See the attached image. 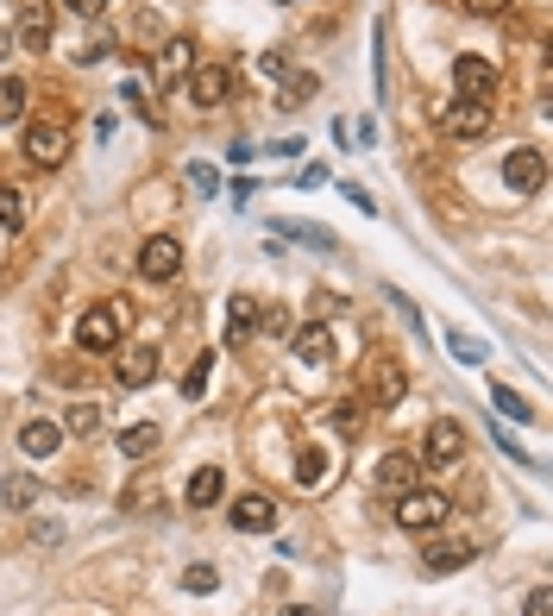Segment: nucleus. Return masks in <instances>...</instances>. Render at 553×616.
I'll return each instance as SVG.
<instances>
[{"label":"nucleus","mask_w":553,"mask_h":616,"mask_svg":"<svg viewBox=\"0 0 553 616\" xmlns=\"http://www.w3.org/2000/svg\"><path fill=\"white\" fill-rule=\"evenodd\" d=\"M126 321H132V303H101V308H82V321H75V340H82V353H114L126 334Z\"/></svg>","instance_id":"nucleus-1"},{"label":"nucleus","mask_w":553,"mask_h":616,"mask_svg":"<svg viewBox=\"0 0 553 616\" xmlns=\"http://www.w3.org/2000/svg\"><path fill=\"white\" fill-rule=\"evenodd\" d=\"M452 516V504L440 497V490H427V485H409L397 490V522L402 529H415V535H427V529H440Z\"/></svg>","instance_id":"nucleus-2"},{"label":"nucleus","mask_w":553,"mask_h":616,"mask_svg":"<svg viewBox=\"0 0 553 616\" xmlns=\"http://www.w3.org/2000/svg\"><path fill=\"white\" fill-rule=\"evenodd\" d=\"M415 460H422V465H459V460H466V428H459L452 415L427 422V435H422V447H415Z\"/></svg>","instance_id":"nucleus-3"},{"label":"nucleus","mask_w":553,"mask_h":616,"mask_svg":"<svg viewBox=\"0 0 553 616\" xmlns=\"http://www.w3.org/2000/svg\"><path fill=\"white\" fill-rule=\"evenodd\" d=\"M25 157L45 164V170H57V164L70 157V127H63V120H32V127H25Z\"/></svg>","instance_id":"nucleus-4"},{"label":"nucleus","mask_w":553,"mask_h":616,"mask_svg":"<svg viewBox=\"0 0 553 616\" xmlns=\"http://www.w3.org/2000/svg\"><path fill=\"white\" fill-rule=\"evenodd\" d=\"M13 38H20L25 51H50V38H57V7H50V0H25L20 20H13Z\"/></svg>","instance_id":"nucleus-5"},{"label":"nucleus","mask_w":553,"mask_h":616,"mask_svg":"<svg viewBox=\"0 0 553 616\" xmlns=\"http://www.w3.org/2000/svg\"><path fill=\"white\" fill-rule=\"evenodd\" d=\"M183 271V246H176L170 233H151L145 246H139V277L145 283H170Z\"/></svg>","instance_id":"nucleus-6"},{"label":"nucleus","mask_w":553,"mask_h":616,"mask_svg":"<svg viewBox=\"0 0 553 616\" xmlns=\"http://www.w3.org/2000/svg\"><path fill=\"white\" fill-rule=\"evenodd\" d=\"M452 88H459V102H491V95H497V63H484V57H452Z\"/></svg>","instance_id":"nucleus-7"},{"label":"nucleus","mask_w":553,"mask_h":616,"mask_svg":"<svg viewBox=\"0 0 553 616\" xmlns=\"http://www.w3.org/2000/svg\"><path fill=\"white\" fill-rule=\"evenodd\" d=\"M189 102L196 107H221L226 95H233V70L226 63H189Z\"/></svg>","instance_id":"nucleus-8"},{"label":"nucleus","mask_w":553,"mask_h":616,"mask_svg":"<svg viewBox=\"0 0 553 616\" xmlns=\"http://www.w3.org/2000/svg\"><path fill=\"white\" fill-rule=\"evenodd\" d=\"M503 182H509L516 196H534V189L548 182V157L534 152V145H516V152L503 157Z\"/></svg>","instance_id":"nucleus-9"},{"label":"nucleus","mask_w":553,"mask_h":616,"mask_svg":"<svg viewBox=\"0 0 553 616\" xmlns=\"http://www.w3.org/2000/svg\"><path fill=\"white\" fill-rule=\"evenodd\" d=\"M226 522H233L239 535H271V529H276V504L264 497V490H246V497L226 510Z\"/></svg>","instance_id":"nucleus-10"},{"label":"nucleus","mask_w":553,"mask_h":616,"mask_svg":"<svg viewBox=\"0 0 553 616\" xmlns=\"http://www.w3.org/2000/svg\"><path fill=\"white\" fill-rule=\"evenodd\" d=\"M290 353H296L302 365H333V328H327V321L290 328Z\"/></svg>","instance_id":"nucleus-11"},{"label":"nucleus","mask_w":553,"mask_h":616,"mask_svg":"<svg viewBox=\"0 0 553 616\" xmlns=\"http://www.w3.org/2000/svg\"><path fill=\"white\" fill-rule=\"evenodd\" d=\"M114 378H120L126 390H145L151 378H157V346H151V340L126 346V353H120V365H114Z\"/></svg>","instance_id":"nucleus-12"},{"label":"nucleus","mask_w":553,"mask_h":616,"mask_svg":"<svg viewBox=\"0 0 553 616\" xmlns=\"http://www.w3.org/2000/svg\"><path fill=\"white\" fill-rule=\"evenodd\" d=\"M440 127H447L452 139H484V132H491V107L484 102H452V107H440Z\"/></svg>","instance_id":"nucleus-13"},{"label":"nucleus","mask_w":553,"mask_h":616,"mask_svg":"<svg viewBox=\"0 0 553 616\" xmlns=\"http://www.w3.org/2000/svg\"><path fill=\"white\" fill-rule=\"evenodd\" d=\"M377 485H384V490H409V485H422V460H415L409 447H390V453L377 460Z\"/></svg>","instance_id":"nucleus-14"},{"label":"nucleus","mask_w":553,"mask_h":616,"mask_svg":"<svg viewBox=\"0 0 553 616\" xmlns=\"http://www.w3.org/2000/svg\"><path fill=\"white\" fill-rule=\"evenodd\" d=\"M221 497H226L221 465H201V472H189V485H183V504H189V510H214Z\"/></svg>","instance_id":"nucleus-15"},{"label":"nucleus","mask_w":553,"mask_h":616,"mask_svg":"<svg viewBox=\"0 0 553 616\" xmlns=\"http://www.w3.org/2000/svg\"><path fill=\"white\" fill-rule=\"evenodd\" d=\"M472 554H478L472 541H434V547L422 554V566H427V572H466Z\"/></svg>","instance_id":"nucleus-16"},{"label":"nucleus","mask_w":553,"mask_h":616,"mask_svg":"<svg viewBox=\"0 0 553 616\" xmlns=\"http://www.w3.org/2000/svg\"><path fill=\"white\" fill-rule=\"evenodd\" d=\"M57 447H63V428H57V422H25L20 428V453L25 460H50Z\"/></svg>","instance_id":"nucleus-17"},{"label":"nucleus","mask_w":553,"mask_h":616,"mask_svg":"<svg viewBox=\"0 0 553 616\" xmlns=\"http://www.w3.org/2000/svg\"><path fill=\"white\" fill-rule=\"evenodd\" d=\"M251 328H258V308H251V296H233V303H226V346H246Z\"/></svg>","instance_id":"nucleus-18"},{"label":"nucleus","mask_w":553,"mask_h":616,"mask_svg":"<svg viewBox=\"0 0 553 616\" xmlns=\"http://www.w3.org/2000/svg\"><path fill=\"white\" fill-rule=\"evenodd\" d=\"M25 102H32V88H25L20 76H0V127H20Z\"/></svg>","instance_id":"nucleus-19"},{"label":"nucleus","mask_w":553,"mask_h":616,"mask_svg":"<svg viewBox=\"0 0 553 616\" xmlns=\"http://www.w3.org/2000/svg\"><path fill=\"white\" fill-rule=\"evenodd\" d=\"M296 485L302 490H321L327 485V453H321V447H296Z\"/></svg>","instance_id":"nucleus-20"},{"label":"nucleus","mask_w":553,"mask_h":616,"mask_svg":"<svg viewBox=\"0 0 553 616\" xmlns=\"http://www.w3.org/2000/svg\"><path fill=\"white\" fill-rule=\"evenodd\" d=\"M120 453H126V460H145V453H157V422L126 428V435H120Z\"/></svg>","instance_id":"nucleus-21"},{"label":"nucleus","mask_w":553,"mask_h":616,"mask_svg":"<svg viewBox=\"0 0 553 616\" xmlns=\"http://www.w3.org/2000/svg\"><path fill=\"white\" fill-rule=\"evenodd\" d=\"M57 428H63V435H75V440H89V435H101V410H95V403H75Z\"/></svg>","instance_id":"nucleus-22"},{"label":"nucleus","mask_w":553,"mask_h":616,"mask_svg":"<svg viewBox=\"0 0 553 616\" xmlns=\"http://www.w3.org/2000/svg\"><path fill=\"white\" fill-rule=\"evenodd\" d=\"M0 227L7 233L25 227V189H13V182H0Z\"/></svg>","instance_id":"nucleus-23"},{"label":"nucleus","mask_w":553,"mask_h":616,"mask_svg":"<svg viewBox=\"0 0 553 616\" xmlns=\"http://www.w3.org/2000/svg\"><path fill=\"white\" fill-rule=\"evenodd\" d=\"M157 63H164V76H189V63H196V45H189V38H170Z\"/></svg>","instance_id":"nucleus-24"},{"label":"nucleus","mask_w":553,"mask_h":616,"mask_svg":"<svg viewBox=\"0 0 553 616\" xmlns=\"http://www.w3.org/2000/svg\"><path fill=\"white\" fill-rule=\"evenodd\" d=\"M327 410H333V428H340V435H365V403L340 396V403H327Z\"/></svg>","instance_id":"nucleus-25"},{"label":"nucleus","mask_w":553,"mask_h":616,"mask_svg":"<svg viewBox=\"0 0 553 616\" xmlns=\"http://www.w3.org/2000/svg\"><path fill=\"white\" fill-rule=\"evenodd\" d=\"M321 82H315V70H283V107H296V102H308Z\"/></svg>","instance_id":"nucleus-26"},{"label":"nucleus","mask_w":553,"mask_h":616,"mask_svg":"<svg viewBox=\"0 0 553 616\" xmlns=\"http://www.w3.org/2000/svg\"><path fill=\"white\" fill-rule=\"evenodd\" d=\"M157 497H164V490H157V478H132V485L120 490V510H145V504H157Z\"/></svg>","instance_id":"nucleus-27"},{"label":"nucleus","mask_w":553,"mask_h":616,"mask_svg":"<svg viewBox=\"0 0 553 616\" xmlns=\"http://www.w3.org/2000/svg\"><path fill=\"white\" fill-rule=\"evenodd\" d=\"M208 378H214V353H201V359L189 365V378H183V396H189V403H196L201 390H208Z\"/></svg>","instance_id":"nucleus-28"},{"label":"nucleus","mask_w":553,"mask_h":616,"mask_svg":"<svg viewBox=\"0 0 553 616\" xmlns=\"http://www.w3.org/2000/svg\"><path fill=\"white\" fill-rule=\"evenodd\" d=\"M447 346H452V359H459V365H484V340H472V334H459V328H452Z\"/></svg>","instance_id":"nucleus-29"},{"label":"nucleus","mask_w":553,"mask_h":616,"mask_svg":"<svg viewBox=\"0 0 553 616\" xmlns=\"http://www.w3.org/2000/svg\"><path fill=\"white\" fill-rule=\"evenodd\" d=\"M491 403H497V410L509 415V422H534V410H528V403H522V396H516L509 384H497V390H491Z\"/></svg>","instance_id":"nucleus-30"},{"label":"nucleus","mask_w":553,"mask_h":616,"mask_svg":"<svg viewBox=\"0 0 553 616\" xmlns=\"http://www.w3.org/2000/svg\"><path fill=\"white\" fill-rule=\"evenodd\" d=\"M7 504H13V510H32V504H38V478H7Z\"/></svg>","instance_id":"nucleus-31"},{"label":"nucleus","mask_w":553,"mask_h":616,"mask_svg":"<svg viewBox=\"0 0 553 616\" xmlns=\"http://www.w3.org/2000/svg\"><path fill=\"white\" fill-rule=\"evenodd\" d=\"M214 585H221L214 566H183V591H214Z\"/></svg>","instance_id":"nucleus-32"},{"label":"nucleus","mask_w":553,"mask_h":616,"mask_svg":"<svg viewBox=\"0 0 553 616\" xmlns=\"http://www.w3.org/2000/svg\"><path fill=\"white\" fill-rule=\"evenodd\" d=\"M377 396H384V403H397L402 396V371L390 359H384V371H377Z\"/></svg>","instance_id":"nucleus-33"},{"label":"nucleus","mask_w":553,"mask_h":616,"mask_svg":"<svg viewBox=\"0 0 553 616\" xmlns=\"http://www.w3.org/2000/svg\"><path fill=\"white\" fill-rule=\"evenodd\" d=\"M258 328H264L271 340H283L290 328H296V321H290V308H264V321H258Z\"/></svg>","instance_id":"nucleus-34"},{"label":"nucleus","mask_w":553,"mask_h":616,"mask_svg":"<svg viewBox=\"0 0 553 616\" xmlns=\"http://www.w3.org/2000/svg\"><path fill=\"white\" fill-rule=\"evenodd\" d=\"M522 616H553V591L534 585V591H528V604H522Z\"/></svg>","instance_id":"nucleus-35"},{"label":"nucleus","mask_w":553,"mask_h":616,"mask_svg":"<svg viewBox=\"0 0 553 616\" xmlns=\"http://www.w3.org/2000/svg\"><path fill=\"white\" fill-rule=\"evenodd\" d=\"M459 7H466V13H478V20H497L509 0H459Z\"/></svg>","instance_id":"nucleus-36"},{"label":"nucleus","mask_w":553,"mask_h":616,"mask_svg":"<svg viewBox=\"0 0 553 616\" xmlns=\"http://www.w3.org/2000/svg\"><path fill=\"white\" fill-rule=\"evenodd\" d=\"M340 196H346V202L358 208V214H372V196H365V189H358V182H340Z\"/></svg>","instance_id":"nucleus-37"},{"label":"nucleus","mask_w":553,"mask_h":616,"mask_svg":"<svg viewBox=\"0 0 553 616\" xmlns=\"http://www.w3.org/2000/svg\"><path fill=\"white\" fill-rule=\"evenodd\" d=\"M290 233H296V239H308V246H321V252L333 246V233H321V227H290Z\"/></svg>","instance_id":"nucleus-38"},{"label":"nucleus","mask_w":553,"mask_h":616,"mask_svg":"<svg viewBox=\"0 0 553 616\" xmlns=\"http://www.w3.org/2000/svg\"><path fill=\"white\" fill-rule=\"evenodd\" d=\"M258 70H264V76H283L290 63H283V51H264V57H258Z\"/></svg>","instance_id":"nucleus-39"},{"label":"nucleus","mask_w":553,"mask_h":616,"mask_svg":"<svg viewBox=\"0 0 553 616\" xmlns=\"http://www.w3.org/2000/svg\"><path fill=\"white\" fill-rule=\"evenodd\" d=\"M296 182H302V189H321L327 170H321V164H308V170H296Z\"/></svg>","instance_id":"nucleus-40"},{"label":"nucleus","mask_w":553,"mask_h":616,"mask_svg":"<svg viewBox=\"0 0 553 616\" xmlns=\"http://www.w3.org/2000/svg\"><path fill=\"white\" fill-rule=\"evenodd\" d=\"M63 7H70V13H82V20H95V13L107 7V0H63Z\"/></svg>","instance_id":"nucleus-41"},{"label":"nucleus","mask_w":553,"mask_h":616,"mask_svg":"<svg viewBox=\"0 0 553 616\" xmlns=\"http://www.w3.org/2000/svg\"><path fill=\"white\" fill-rule=\"evenodd\" d=\"M283 616H321V611H308V604H290V611H283Z\"/></svg>","instance_id":"nucleus-42"},{"label":"nucleus","mask_w":553,"mask_h":616,"mask_svg":"<svg viewBox=\"0 0 553 616\" xmlns=\"http://www.w3.org/2000/svg\"><path fill=\"white\" fill-rule=\"evenodd\" d=\"M0 51H7V32H0Z\"/></svg>","instance_id":"nucleus-43"},{"label":"nucleus","mask_w":553,"mask_h":616,"mask_svg":"<svg viewBox=\"0 0 553 616\" xmlns=\"http://www.w3.org/2000/svg\"><path fill=\"white\" fill-rule=\"evenodd\" d=\"M283 7H296V0H283Z\"/></svg>","instance_id":"nucleus-44"}]
</instances>
